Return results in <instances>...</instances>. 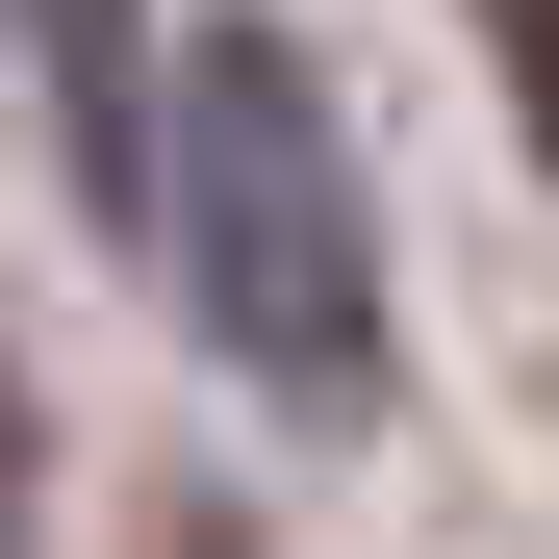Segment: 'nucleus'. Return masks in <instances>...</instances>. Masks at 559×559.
<instances>
[{
    "mask_svg": "<svg viewBox=\"0 0 559 559\" xmlns=\"http://www.w3.org/2000/svg\"><path fill=\"white\" fill-rule=\"evenodd\" d=\"M153 229H178V306H204L280 407H382V204H356V128L306 26H178L153 51Z\"/></svg>",
    "mask_w": 559,
    "mask_h": 559,
    "instance_id": "f257e3e1",
    "label": "nucleus"
},
{
    "mask_svg": "<svg viewBox=\"0 0 559 559\" xmlns=\"http://www.w3.org/2000/svg\"><path fill=\"white\" fill-rule=\"evenodd\" d=\"M51 153L76 204H153V0H51Z\"/></svg>",
    "mask_w": 559,
    "mask_h": 559,
    "instance_id": "f03ea898",
    "label": "nucleus"
},
{
    "mask_svg": "<svg viewBox=\"0 0 559 559\" xmlns=\"http://www.w3.org/2000/svg\"><path fill=\"white\" fill-rule=\"evenodd\" d=\"M457 26H484V51H509V128L559 153V0H457Z\"/></svg>",
    "mask_w": 559,
    "mask_h": 559,
    "instance_id": "7ed1b4c3",
    "label": "nucleus"
},
{
    "mask_svg": "<svg viewBox=\"0 0 559 559\" xmlns=\"http://www.w3.org/2000/svg\"><path fill=\"white\" fill-rule=\"evenodd\" d=\"M0 559H26V382H0Z\"/></svg>",
    "mask_w": 559,
    "mask_h": 559,
    "instance_id": "20e7f679",
    "label": "nucleus"
},
{
    "mask_svg": "<svg viewBox=\"0 0 559 559\" xmlns=\"http://www.w3.org/2000/svg\"><path fill=\"white\" fill-rule=\"evenodd\" d=\"M153 559H254V534H229V509H204V534H153Z\"/></svg>",
    "mask_w": 559,
    "mask_h": 559,
    "instance_id": "39448f33",
    "label": "nucleus"
}]
</instances>
